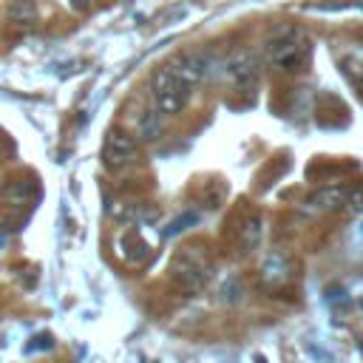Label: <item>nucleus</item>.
I'll list each match as a JSON object with an SVG mask.
<instances>
[{
    "label": "nucleus",
    "instance_id": "obj_6",
    "mask_svg": "<svg viewBox=\"0 0 363 363\" xmlns=\"http://www.w3.org/2000/svg\"><path fill=\"white\" fill-rule=\"evenodd\" d=\"M346 196H349V184H326V187H318L312 190L301 210L309 213V216H323V213H332V210H340L346 204Z\"/></svg>",
    "mask_w": 363,
    "mask_h": 363
},
{
    "label": "nucleus",
    "instance_id": "obj_10",
    "mask_svg": "<svg viewBox=\"0 0 363 363\" xmlns=\"http://www.w3.org/2000/svg\"><path fill=\"white\" fill-rule=\"evenodd\" d=\"M162 136V113L156 108H145L136 113V136L133 139H142V142H153Z\"/></svg>",
    "mask_w": 363,
    "mask_h": 363
},
{
    "label": "nucleus",
    "instance_id": "obj_2",
    "mask_svg": "<svg viewBox=\"0 0 363 363\" xmlns=\"http://www.w3.org/2000/svg\"><path fill=\"white\" fill-rule=\"evenodd\" d=\"M150 96H153V108L162 116H176L187 108L190 96H193V85L182 79V74L167 62L162 65L153 79H150Z\"/></svg>",
    "mask_w": 363,
    "mask_h": 363
},
{
    "label": "nucleus",
    "instance_id": "obj_11",
    "mask_svg": "<svg viewBox=\"0 0 363 363\" xmlns=\"http://www.w3.org/2000/svg\"><path fill=\"white\" fill-rule=\"evenodd\" d=\"M261 235H264V221H261L258 213H252L250 218H244V227H241V238H238L241 250H244V252L255 250L258 241H261Z\"/></svg>",
    "mask_w": 363,
    "mask_h": 363
},
{
    "label": "nucleus",
    "instance_id": "obj_8",
    "mask_svg": "<svg viewBox=\"0 0 363 363\" xmlns=\"http://www.w3.org/2000/svg\"><path fill=\"white\" fill-rule=\"evenodd\" d=\"M289 281H292V267H289L286 255L269 252V255L264 258V264H261V284H264L267 289H281V286H286Z\"/></svg>",
    "mask_w": 363,
    "mask_h": 363
},
{
    "label": "nucleus",
    "instance_id": "obj_4",
    "mask_svg": "<svg viewBox=\"0 0 363 363\" xmlns=\"http://www.w3.org/2000/svg\"><path fill=\"white\" fill-rule=\"evenodd\" d=\"M210 275H213V261L199 247H187V250L176 252V258L170 264V278L184 292H201L207 286Z\"/></svg>",
    "mask_w": 363,
    "mask_h": 363
},
{
    "label": "nucleus",
    "instance_id": "obj_9",
    "mask_svg": "<svg viewBox=\"0 0 363 363\" xmlns=\"http://www.w3.org/2000/svg\"><path fill=\"white\" fill-rule=\"evenodd\" d=\"M224 74H227L235 85L247 88V85H255V79H258V65H255L252 57L238 54V57H233V60L224 65Z\"/></svg>",
    "mask_w": 363,
    "mask_h": 363
},
{
    "label": "nucleus",
    "instance_id": "obj_12",
    "mask_svg": "<svg viewBox=\"0 0 363 363\" xmlns=\"http://www.w3.org/2000/svg\"><path fill=\"white\" fill-rule=\"evenodd\" d=\"M9 20L14 26H31L37 20V6L31 0H11L9 3Z\"/></svg>",
    "mask_w": 363,
    "mask_h": 363
},
{
    "label": "nucleus",
    "instance_id": "obj_14",
    "mask_svg": "<svg viewBox=\"0 0 363 363\" xmlns=\"http://www.w3.org/2000/svg\"><path fill=\"white\" fill-rule=\"evenodd\" d=\"M349 213H363V184L357 187H349V196H346V204H343Z\"/></svg>",
    "mask_w": 363,
    "mask_h": 363
},
{
    "label": "nucleus",
    "instance_id": "obj_7",
    "mask_svg": "<svg viewBox=\"0 0 363 363\" xmlns=\"http://www.w3.org/2000/svg\"><path fill=\"white\" fill-rule=\"evenodd\" d=\"M116 255H119L125 264L139 267V264L147 261V255H150V244L142 238L139 230H125V233L116 235Z\"/></svg>",
    "mask_w": 363,
    "mask_h": 363
},
{
    "label": "nucleus",
    "instance_id": "obj_15",
    "mask_svg": "<svg viewBox=\"0 0 363 363\" xmlns=\"http://www.w3.org/2000/svg\"><path fill=\"white\" fill-rule=\"evenodd\" d=\"M193 221H196V213H184L182 218H176V221L164 230V235H176V233H182V230H187L184 224H193Z\"/></svg>",
    "mask_w": 363,
    "mask_h": 363
},
{
    "label": "nucleus",
    "instance_id": "obj_16",
    "mask_svg": "<svg viewBox=\"0 0 363 363\" xmlns=\"http://www.w3.org/2000/svg\"><path fill=\"white\" fill-rule=\"evenodd\" d=\"M71 6H74V9H85V6H88V0H71Z\"/></svg>",
    "mask_w": 363,
    "mask_h": 363
},
{
    "label": "nucleus",
    "instance_id": "obj_17",
    "mask_svg": "<svg viewBox=\"0 0 363 363\" xmlns=\"http://www.w3.org/2000/svg\"><path fill=\"white\" fill-rule=\"evenodd\" d=\"M0 247H3V238H0Z\"/></svg>",
    "mask_w": 363,
    "mask_h": 363
},
{
    "label": "nucleus",
    "instance_id": "obj_5",
    "mask_svg": "<svg viewBox=\"0 0 363 363\" xmlns=\"http://www.w3.org/2000/svg\"><path fill=\"white\" fill-rule=\"evenodd\" d=\"M136 162H139V142L128 130L111 128L102 142V164L111 173H122V170L133 167Z\"/></svg>",
    "mask_w": 363,
    "mask_h": 363
},
{
    "label": "nucleus",
    "instance_id": "obj_13",
    "mask_svg": "<svg viewBox=\"0 0 363 363\" xmlns=\"http://www.w3.org/2000/svg\"><path fill=\"white\" fill-rule=\"evenodd\" d=\"M343 71L363 88V45H354V48H349L346 54H343Z\"/></svg>",
    "mask_w": 363,
    "mask_h": 363
},
{
    "label": "nucleus",
    "instance_id": "obj_1",
    "mask_svg": "<svg viewBox=\"0 0 363 363\" xmlns=\"http://www.w3.org/2000/svg\"><path fill=\"white\" fill-rule=\"evenodd\" d=\"M309 37L298 26H281L267 43V60L281 71H301L309 62Z\"/></svg>",
    "mask_w": 363,
    "mask_h": 363
},
{
    "label": "nucleus",
    "instance_id": "obj_3",
    "mask_svg": "<svg viewBox=\"0 0 363 363\" xmlns=\"http://www.w3.org/2000/svg\"><path fill=\"white\" fill-rule=\"evenodd\" d=\"M34 190L37 179H23V176H9L0 187V213L9 210L11 216L3 221L6 230H20V224L31 216L34 210Z\"/></svg>",
    "mask_w": 363,
    "mask_h": 363
}]
</instances>
